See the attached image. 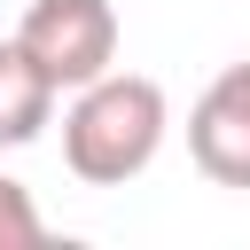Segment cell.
<instances>
[{
  "mask_svg": "<svg viewBox=\"0 0 250 250\" xmlns=\"http://www.w3.org/2000/svg\"><path fill=\"white\" fill-rule=\"evenodd\" d=\"M164 133H172L164 86L141 78V70H102V78H86V86L70 94V109H62V164H70L86 188H125V180H141V172L156 164Z\"/></svg>",
  "mask_w": 250,
  "mask_h": 250,
  "instance_id": "6da1fadb",
  "label": "cell"
},
{
  "mask_svg": "<svg viewBox=\"0 0 250 250\" xmlns=\"http://www.w3.org/2000/svg\"><path fill=\"white\" fill-rule=\"evenodd\" d=\"M16 47L55 78V94H78L86 78L117 70V8L109 0H31L16 23Z\"/></svg>",
  "mask_w": 250,
  "mask_h": 250,
  "instance_id": "7a4b0ae2",
  "label": "cell"
},
{
  "mask_svg": "<svg viewBox=\"0 0 250 250\" xmlns=\"http://www.w3.org/2000/svg\"><path fill=\"white\" fill-rule=\"evenodd\" d=\"M188 156L203 180L219 188H250V94H234L227 78H211L188 109Z\"/></svg>",
  "mask_w": 250,
  "mask_h": 250,
  "instance_id": "3957f363",
  "label": "cell"
},
{
  "mask_svg": "<svg viewBox=\"0 0 250 250\" xmlns=\"http://www.w3.org/2000/svg\"><path fill=\"white\" fill-rule=\"evenodd\" d=\"M55 78L16 47V39H0V148H31L47 125H55Z\"/></svg>",
  "mask_w": 250,
  "mask_h": 250,
  "instance_id": "277c9868",
  "label": "cell"
},
{
  "mask_svg": "<svg viewBox=\"0 0 250 250\" xmlns=\"http://www.w3.org/2000/svg\"><path fill=\"white\" fill-rule=\"evenodd\" d=\"M39 242H47V219H39L31 188L23 180H0V250H39Z\"/></svg>",
  "mask_w": 250,
  "mask_h": 250,
  "instance_id": "5b68a950",
  "label": "cell"
},
{
  "mask_svg": "<svg viewBox=\"0 0 250 250\" xmlns=\"http://www.w3.org/2000/svg\"><path fill=\"white\" fill-rule=\"evenodd\" d=\"M219 78H227V86H234V94H250V62H227V70H219Z\"/></svg>",
  "mask_w": 250,
  "mask_h": 250,
  "instance_id": "8992f818",
  "label": "cell"
}]
</instances>
